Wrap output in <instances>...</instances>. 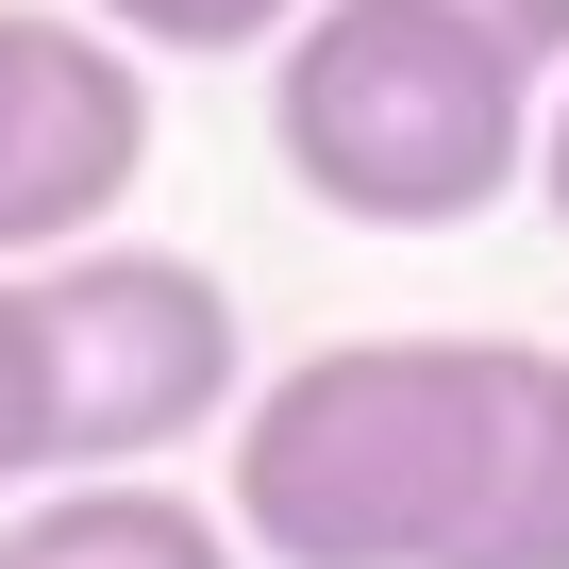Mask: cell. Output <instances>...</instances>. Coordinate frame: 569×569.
<instances>
[{"label":"cell","instance_id":"3","mask_svg":"<svg viewBox=\"0 0 569 569\" xmlns=\"http://www.w3.org/2000/svg\"><path fill=\"white\" fill-rule=\"evenodd\" d=\"M34 319H51V436H68V486H134L151 452L218 436L251 336H234V284L201 251H151V234H101L68 268H34Z\"/></svg>","mask_w":569,"mask_h":569},{"label":"cell","instance_id":"2","mask_svg":"<svg viewBox=\"0 0 569 569\" xmlns=\"http://www.w3.org/2000/svg\"><path fill=\"white\" fill-rule=\"evenodd\" d=\"M268 151L369 234H452L536 168V68L436 0H319L268 51Z\"/></svg>","mask_w":569,"mask_h":569},{"label":"cell","instance_id":"5","mask_svg":"<svg viewBox=\"0 0 569 569\" xmlns=\"http://www.w3.org/2000/svg\"><path fill=\"white\" fill-rule=\"evenodd\" d=\"M0 569H251L234 552V519L218 502H184V486H51V502H18L0 519Z\"/></svg>","mask_w":569,"mask_h":569},{"label":"cell","instance_id":"1","mask_svg":"<svg viewBox=\"0 0 569 569\" xmlns=\"http://www.w3.org/2000/svg\"><path fill=\"white\" fill-rule=\"evenodd\" d=\"M218 519L268 569H569V352L336 336L234 402Z\"/></svg>","mask_w":569,"mask_h":569},{"label":"cell","instance_id":"4","mask_svg":"<svg viewBox=\"0 0 569 569\" xmlns=\"http://www.w3.org/2000/svg\"><path fill=\"white\" fill-rule=\"evenodd\" d=\"M151 168V68L51 0H0V268H68Z\"/></svg>","mask_w":569,"mask_h":569},{"label":"cell","instance_id":"6","mask_svg":"<svg viewBox=\"0 0 569 569\" xmlns=\"http://www.w3.org/2000/svg\"><path fill=\"white\" fill-rule=\"evenodd\" d=\"M68 486V436H51V319H34V284L0 268V519L51 502Z\"/></svg>","mask_w":569,"mask_h":569},{"label":"cell","instance_id":"8","mask_svg":"<svg viewBox=\"0 0 569 569\" xmlns=\"http://www.w3.org/2000/svg\"><path fill=\"white\" fill-rule=\"evenodd\" d=\"M436 18H469V34H486V51H519L536 84L569 68V0H436Z\"/></svg>","mask_w":569,"mask_h":569},{"label":"cell","instance_id":"9","mask_svg":"<svg viewBox=\"0 0 569 569\" xmlns=\"http://www.w3.org/2000/svg\"><path fill=\"white\" fill-rule=\"evenodd\" d=\"M536 184H552V234H569V101L536 118Z\"/></svg>","mask_w":569,"mask_h":569},{"label":"cell","instance_id":"7","mask_svg":"<svg viewBox=\"0 0 569 569\" xmlns=\"http://www.w3.org/2000/svg\"><path fill=\"white\" fill-rule=\"evenodd\" d=\"M319 0H84V34L118 51H284Z\"/></svg>","mask_w":569,"mask_h":569}]
</instances>
